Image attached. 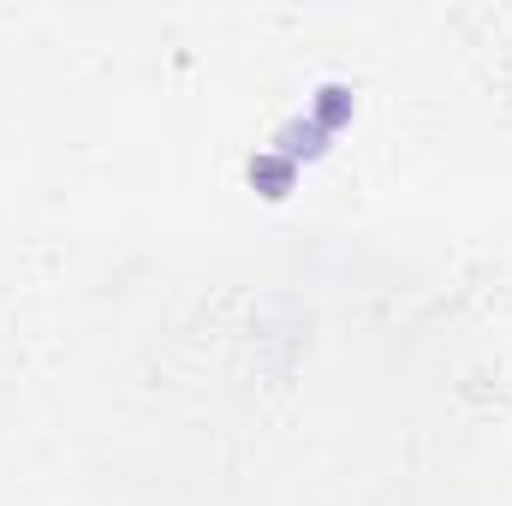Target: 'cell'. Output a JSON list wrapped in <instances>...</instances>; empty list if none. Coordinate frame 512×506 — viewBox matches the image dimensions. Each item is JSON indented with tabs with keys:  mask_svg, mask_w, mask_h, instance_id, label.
I'll list each match as a JSON object with an SVG mask.
<instances>
[{
	"mask_svg": "<svg viewBox=\"0 0 512 506\" xmlns=\"http://www.w3.org/2000/svg\"><path fill=\"white\" fill-rule=\"evenodd\" d=\"M328 149V131L316 126V120H292V126L280 131V155L286 161H298V155H322Z\"/></svg>",
	"mask_w": 512,
	"mask_h": 506,
	"instance_id": "obj_2",
	"label": "cell"
},
{
	"mask_svg": "<svg viewBox=\"0 0 512 506\" xmlns=\"http://www.w3.org/2000/svg\"><path fill=\"white\" fill-rule=\"evenodd\" d=\"M292 179H298V167H292L280 149H274V155H256V161H251V185L262 191V197H286V191H292Z\"/></svg>",
	"mask_w": 512,
	"mask_h": 506,
	"instance_id": "obj_1",
	"label": "cell"
},
{
	"mask_svg": "<svg viewBox=\"0 0 512 506\" xmlns=\"http://www.w3.org/2000/svg\"><path fill=\"white\" fill-rule=\"evenodd\" d=\"M346 114H352V96H346L340 84H328V90H322V102H316V120H322V131L346 126Z\"/></svg>",
	"mask_w": 512,
	"mask_h": 506,
	"instance_id": "obj_3",
	"label": "cell"
}]
</instances>
